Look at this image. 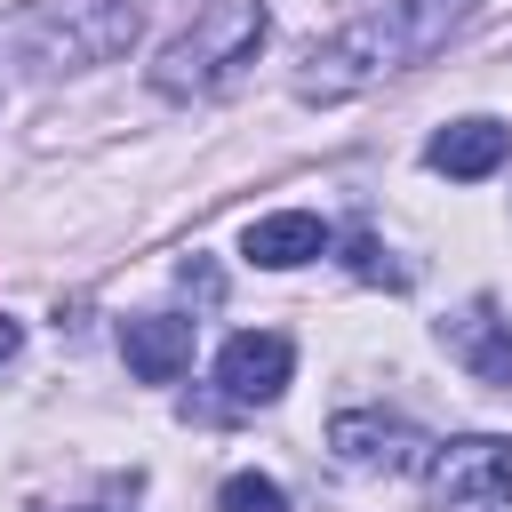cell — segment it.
<instances>
[{
  "instance_id": "obj_1",
  "label": "cell",
  "mask_w": 512,
  "mask_h": 512,
  "mask_svg": "<svg viewBox=\"0 0 512 512\" xmlns=\"http://www.w3.org/2000/svg\"><path fill=\"white\" fill-rule=\"evenodd\" d=\"M472 16H480V0H384V8L352 16L344 32H328L320 48H304V64H296V96H304V104L360 96V88H376V80L424 64L432 48H448Z\"/></svg>"
},
{
  "instance_id": "obj_2",
  "label": "cell",
  "mask_w": 512,
  "mask_h": 512,
  "mask_svg": "<svg viewBox=\"0 0 512 512\" xmlns=\"http://www.w3.org/2000/svg\"><path fill=\"white\" fill-rule=\"evenodd\" d=\"M136 32H144L136 0H32L16 16V64L32 80H64V72L128 56Z\"/></svg>"
},
{
  "instance_id": "obj_3",
  "label": "cell",
  "mask_w": 512,
  "mask_h": 512,
  "mask_svg": "<svg viewBox=\"0 0 512 512\" xmlns=\"http://www.w3.org/2000/svg\"><path fill=\"white\" fill-rule=\"evenodd\" d=\"M264 32H272V16H264V0H208L168 48H160V64H152V88L160 96H216V88H232L248 64H256V48H264Z\"/></svg>"
},
{
  "instance_id": "obj_4",
  "label": "cell",
  "mask_w": 512,
  "mask_h": 512,
  "mask_svg": "<svg viewBox=\"0 0 512 512\" xmlns=\"http://www.w3.org/2000/svg\"><path fill=\"white\" fill-rule=\"evenodd\" d=\"M424 496L432 512H512V440L504 432H464L424 456Z\"/></svg>"
},
{
  "instance_id": "obj_5",
  "label": "cell",
  "mask_w": 512,
  "mask_h": 512,
  "mask_svg": "<svg viewBox=\"0 0 512 512\" xmlns=\"http://www.w3.org/2000/svg\"><path fill=\"white\" fill-rule=\"evenodd\" d=\"M288 376H296V344H288L280 328H240V336L216 352V384H224V400H240V408L280 400Z\"/></svg>"
},
{
  "instance_id": "obj_6",
  "label": "cell",
  "mask_w": 512,
  "mask_h": 512,
  "mask_svg": "<svg viewBox=\"0 0 512 512\" xmlns=\"http://www.w3.org/2000/svg\"><path fill=\"white\" fill-rule=\"evenodd\" d=\"M328 448H336L344 464H360V472H400V464H416V456H424V432H416L408 416L344 408V416L328 424Z\"/></svg>"
},
{
  "instance_id": "obj_7",
  "label": "cell",
  "mask_w": 512,
  "mask_h": 512,
  "mask_svg": "<svg viewBox=\"0 0 512 512\" xmlns=\"http://www.w3.org/2000/svg\"><path fill=\"white\" fill-rule=\"evenodd\" d=\"M440 344H448V360H464L480 384H504V392H512V320L496 312V296H472L464 312H448V320H440Z\"/></svg>"
},
{
  "instance_id": "obj_8",
  "label": "cell",
  "mask_w": 512,
  "mask_h": 512,
  "mask_svg": "<svg viewBox=\"0 0 512 512\" xmlns=\"http://www.w3.org/2000/svg\"><path fill=\"white\" fill-rule=\"evenodd\" d=\"M424 160H432L440 176H456V184H480V176H496V168L512 160V128H504V120H488V112L448 120V128L424 144Z\"/></svg>"
},
{
  "instance_id": "obj_9",
  "label": "cell",
  "mask_w": 512,
  "mask_h": 512,
  "mask_svg": "<svg viewBox=\"0 0 512 512\" xmlns=\"http://www.w3.org/2000/svg\"><path fill=\"white\" fill-rule=\"evenodd\" d=\"M120 352H128V368H136L144 384H176V376L192 368V320H176V312H136V320H120Z\"/></svg>"
},
{
  "instance_id": "obj_10",
  "label": "cell",
  "mask_w": 512,
  "mask_h": 512,
  "mask_svg": "<svg viewBox=\"0 0 512 512\" xmlns=\"http://www.w3.org/2000/svg\"><path fill=\"white\" fill-rule=\"evenodd\" d=\"M328 224L312 216V208H280V216H256L248 224V264H264V272H288V264H312V256H328Z\"/></svg>"
},
{
  "instance_id": "obj_11",
  "label": "cell",
  "mask_w": 512,
  "mask_h": 512,
  "mask_svg": "<svg viewBox=\"0 0 512 512\" xmlns=\"http://www.w3.org/2000/svg\"><path fill=\"white\" fill-rule=\"evenodd\" d=\"M344 272L352 280H376V288H408V264H392V248L376 232H344Z\"/></svg>"
},
{
  "instance_id": "obj_12",
  "label": "cell",
  "mask_w": 512,
  "mask_h": 512,
  "mask_svg": "<svg viewBox=\"0 0 512 512\" xmlns=\"http://www.w3.org/2000/svg\"><path fill=\"white\" fill-rule=\"evenodd\" d=\"M216 512H288V488L272 472H232L216 488Z\"/></svg>"
},
{
  "instance_id": "obj_13",
  "label": "cell",
  "mask_w": 512,
  "mask_h": 512,
  "mask_svg": "<svg viewBox=\"0 0 512 512\" xmlns=\"http://www.w3.org/2000/svg\"><path fill=\"white\" fill-rule=\"evenodd\" d=\"M16 344H24V328H16L8 312H0V360H16Z\"/></svg>"
}]
</instances>
